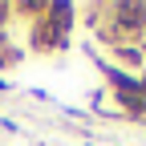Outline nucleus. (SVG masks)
I'll use <instances>...</instances> for the list:
<instances>
[{"instance_id": "4", "label": "nucleus", "mask_w": 146, "mask_h": 146, "mask_svg": "<svg viewBox=\"0 0 146 146\" xmlns=\"http://www.w3.org/2000/svg\"><path fill=\"white\" fill-rule=\"evenodd\" d=\"M138 81H142V98H146V69H142V73H138Z\"/></svg>"}, {"instance_id": "1", "label": "nucleus", "mask_w": 146, "mask_h": 146, "mask_svg": "<svg viewBox=\"0 0 146 146\" xmlns=\"http://www.w3.org/2000/svg\"><path fill=\"white\" fill-rule=\"evenodd\" d=\"M73 4H49V12L41 16V21L29 25V49L33 53H57L69 45V33H73Z\"/></svg>"}, {"instance_id": "3", "label": "nucleus", "mask_w": 146, "mask_h": 146, "mask_svg": "<svg viewBox=\"0 0 146 146\" xmlns=\"http://www.w3.org/2000/svg\"><path fill=\"white\" fill-rule=\"evenodd\" d=\"M8 21H12V4H8V0H0V33H4Z\"/></svg>"}, {"instance_id": "2", "label": "nucleus", "mask_w": 146, "mask_h": 146, "mask_svg": "<svg viewBox=\"0 0 146 146\" xmlns=\"http://www.w3.org/2000/svg\"><path fill=\"white\" fill-rule=\"evenodd\" d=\"M110 53H114V65L118 69H126V73H130V69H146V45H134V41H126V45H114V49H110Z\"/></svg>"}, {"instance_id": "5", "label": "nucleus", "mask_w": 146, "mask_h": 146, "mask_svg": "<svg viewBox=\"0 0 146 146\" xmlns=\"http://www.w3.org/2000/svg\"><path fill=\"white\" fill-rule=\"evenodd\" d=\"M0 94H8V81H4V77H0Z\"/></svg>"}]
</instances>
